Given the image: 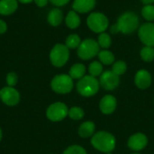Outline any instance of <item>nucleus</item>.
Instances as JSON below:
<instances>
[{
    "mask_svg": "<svg viewBox=\"0 0 154 154\" xmlns=\"http://www.w3.org/2000/svg\"><path fill=\"white\" fill-rule=\"evenodd\" d=\"M91 144L99 152L107 153L115 150L116 145V138L113 134L106 131H99L91 138Z\"/></svg>",
    "mask_w": 154,
    "mask_h": 154,
    "instance_id": "obj_1",
    "label": "nucleus"
},
{
    "mask_svg": "<svg viewBox=\"0 0 154 154\" xmlns=\"http://www.w3.org/2000/svg\"><path fill=\"white\" fill-rule=\"evenodd\" d=\"M119 32L124 34H130L139 29L140 21L138 15L132 11H127L123 13L117 19L116 23Z\"/></svg>",
    "mask_w": 154,
    "mask_h": 154,
    "instance_id": "obj_2",
    "label": "nucleus"
},
{
    "mask_svg": "<svg viewBox=\"0 0 154 154\" xmlns=\"http://www.w3.org/2000/svg\"><path fill=\"white\" fill-rule=\"evenodd\" d=\"M99 86L100 84L97 78L90 75H85L82 79H79L76 88L82 97H89L98 92Z\"/></svg>",
    "mask_w": 154,
    "mask_h": 154,
    "instance_id": "obj_3",
    "label": "nucleus"
},
{
    "mask_svg": "<svg viewBox=\"0 0 154 154\" xmlns=\"http://www.w3.org/2000/svg\"><path fill=\"white\" fill-rule=\"evenodd\" d=\"M87 25L93 32H105L109 27V20L107 16L101 12H93L87 18Z\"/></svg>",
    "mask_w": 154,
    "mask_h": 154,
    "instance_id": "obj_4",
    "label": "nucleus"
},
{
    "mask_svg": "<svg viewBox=\"0 0 154 154\" xmlns=\"http://www.w3.org/2000/svg\"><path fill=\"white\" fill-rule=\"evenodd\" d=\"M69 59V49L62 43H57L50 52V60L56 68L63 67Z\"/></svg>",
    "mask_w": 154,
    "mask_h": 154,
    "instance_id": "obj_5",
    "label": "nucleus"
},
{
    "mask_svg": "<svg viewBox=\"0 0 154 154\" xmlns=\"http://www.w3.org/2000/svg\"><path fill=\"white\" fill-rule=\"evenodd\" d=\"M100 51V47L97 42L94 39H86L81 42L78 48L77 53L79 59L88 60L96 57Z\"/></svg>",
    "mask_w": 154,
    "mask_h": 154,
    "instance_id": "obj_6",
    "label": "nucleus"
},
{
    "mask_svg": "<svg viewBox=\"0 0 154 154\" xmlns=\"http://www.w3.org/2000/svg\"><path fill=\"white\" fill-rule=\"evenodd\" d=\"M73 87V79L67 74L56 75L51 81V88L57 94H68L71 92Z\"/></svg>",
    "mask_w": 154,
    "mask_h": 154,
    "instance_id": "obj_7",
    "label": "nucleus"
},
{
    "mask_svg": "<svg viewBox=\"0 0 154 154\" xmlns=\"http://www.w3.org/2000/svg\"><path fill=\"white\" fill-rule=\"evenodd\" d=\"M69 115L68 106L62 102H55L49 106L46 110V116L52 122L62 121Z\"/></svg>",
    "mask_w": 154,
    "mask_h": 154,
    "instance_id": "obj_8",
    "label": "nucleus"
},
{
    "mask_svg": "<svg viewBox=\"0 0 154 154\" xmlns=\"http://www.w3.org/2000/svg\"><path fill=\"white\" fill-rule=\"evenodd\" d=\"M138 37L145 45L154 47V23L147 22L143 23L138 29Z\"/></svg>",
    "mask_w": 154,
    "mask_h": 154,
    "instance_id": "obj_9",
    "label": "nucleus"
},
{
    "mask_svg": "<svg viewBox=\"0 0 154 154\" xmlns=\"http://www.w3.org/2000/svg\"><path fill=\"white\" fill-rule=\"evenodd\" d=\"M20 93L13 87H4L0 89V99L8 106H14L20 102Z\"/></svg>",
    "mask_w": 154,
    "mask_h": 154,
    "instance_id": "obj_10",
    "label": "nucleus"
},
{
    "mask_svg": "<svg viewBox=\"0 0 154 154\" xmlns=\"http://www.w3.org/2000/svg\"><path fill=\"white\" fill-rule=\"evenodd\" d=\"M119 83H120L119 76L114 73L112 70H106L100 76L99 84L106 90L116 89L118 87Z\"/></svg>",
    "mask_w": 154,
    "mask_h": 154,
    "instance_id": "obj_11",
    "label": "nucleus"
},
{
    "mask_svg": "<svg viewBox=\"0 0 154 154\" xmlns=\"http://www.w3.org/2000/svg\"><path fill=\"white\" fill-rule=\"evenodd\" d=\"M148 144V138L145 134L142 133H137L135 134H133L127 143V145L129 149L134 152H139L143 150Z\"/></svg>",
    "mask_w": 154,
    "mask_h": 154,
    "instance_id": "obj_12",
    "label": "nucleus"
},
{
    "mask_svg": "<svg viewBox=\"0 0 154 154\" xmlns=\"http://www.w3.org/2000/svg\"><path fill=\"white\" fill-rule=\"evenodd\" d=\"M152 75L146 69H140L136 72L134 77V83L140 89H146L152 84Z\"/></svg>",
    "mask_w": 154,
    "mask_h": 154,
    "instance_id": "obj_13",
    "label": "nucleus"
},
{
    "mask_svg": "<svg viewBox=\"0 0 154 154\" xmlns=\"http://www.w3.org/2000/svg\"><path fill=\"white\" fill-rule=\"evenodd\" d=\"M117 106L116 98L112 95H106L105 96L99 103V108L100 111L105 115H110L114 113Z\"/></svg>",
    "mask_w": 154,
    "mask_h": 154,
    "instance_id": "obj_14",
    "label": "nucleus"
},
{
    "mask_svg": "<svg viewBox=\"0 0 154 154\" xmlns=\"http://www.w3.org/2000/svg\"><path fill=\"white\" fill-rule=\"evenodd\" d=\"M97 4V0H74L72 9L78 14H87L91 12Z\"/></svg>",
    "mask_w": 154,
    "mask_h": 154,
    "instance_id": "obj_15",
    "label": "nucleus"
},
{
    "mask_svg": "<svg viewBox=\"0 0 154 154\" xmlns=\"http://www.w3.org/2000/svg\"><path fill=\"white\" fill-rule=\"evenodd\" d=\"M18 8L17 0H0V14L10 15L13 14Z\"/></svg>",
    "mask_w": 154,
    "mask_h": 154,
    "instance_id": "obj_16",
    "label": "nucleus"
},
{
    "mask_svg": "<svg viewBox=\"0 0 154 154\" xmlns=\"http://www.w3.org/2000/svg\"><path fill=\"white\" fill-rule=\"evenodd\" d=\"M47 21L51 26H54V27L59 26L63 21L62 11L59 7L52 8L47 15Z\"/></svg>",
    "mask_w": 154,
    "mask_h": 154,
    "instance_id": "obj_17",
    "label": "nucleus"
},
{
    "mask_svg": "<svg viewBox=\"0 0 154 154\" xmlns=\"http://www.w3.org/2000/svg\"><path fill=\"white\" fill-rule=\"evenodd\" d=\"M95 130H96L95 124L91 121H87L80 125L79 128V135L82 138H88L94 135Z\"/></svg>",
    "mask_w": 154,
    "mask_h": 154,
    "instance_id": "obj_18",
    "label": "nucleus"
},
{
    "mask_svg": "<svg viewBox=\"0 0 154 154\" xmlns=\"http://www.w3.org/2000/svg\"><path fill=\"white\" fill-rule=\"evenodd\" d=\"M65 23L69 29H72V30L77 29L81 23V20H80L79 14L77 12H75L74 10L69 11L66 15Z\"/></svg>",
    "mask_w": 154,
    "mask_h": 154,
    "instance_id": "obj_19",
    "label": "nucleus"
},
{
    "mask_svg": "<svg viewBox=\"0 0 154 154\" xmlns=\"http://www.w3.org/2000/svg\"><path fill=\"white\" fill-rule=\"evenodd\" d=\"M86 74V67L82 63H76L71 66L69 75L71 77L72 79H80Z\"/></svg>",
    "mask_w": 154,
    "mask_h": 154,
    "instance_id": "obj_20",
    "label": "nucleus"
},
{
    "mask_svg": "<svg viewBox=\"0 0 154 154\" xmlns=\"http://www.w3.org/2000/svg\"><path fill=\"white\" fill-rule=\"evenodd\" d=\"M97 57L99 59V61L104 64V65H111L115 62V55L113 52H111L110 51L107 50H102L98 52Z\"/></svg>",
    "mask_w": 154,
    "mask_h": 154,
    "instance_id": "obj_21",
    "label": "nucleus"
},
{
    "mask_svg": "<svg viewBox=\"0 0 154 154\" xmlns=\"http://www.w3.org/2000/svg\"><path fill=\"white\" fill-rule=\"evenodd\" d=\"M80 43H81V39L76 33L69 34L66 38V41H65V45L69 49H78Z\"/></svg>",
    "mask_w": 154,
    "mask_h": 154,
    "instance_id": "obj_22",
    "label": "nucleus"
},
{
    "mask_svg": "<svg viewBox=\"0 0 154 154\" xmlns=\"http://www.w3.org/2000/svg\"><path fill=\"white\" fill-rule=\"evenodd\" d=\"M88 72L90 76L95 78L101 76L103 73V64L100 61H92L88 66Z\"/></svg>",
    "mask_w": 154,
    "mask_h": 154,
    "instance_id": "obj_23",
    "label": "nucleus"
},
{
    "mask_svg": "<svg viewBox=\"0 0 154 154\" xmlns=\"http://www.w3.org/2000/svg\"><path fill=\"white\" fill-rule=\"evenodd\" d=\"M97 43H98L100 48H102L104 50L108 49L111 46V44H112L111 36L107 32H102V33H99L98 38H97Z\"/></svg>",
    "mask_w": 154,
    "mask_h": 154,
    "instance_id": "obj_24",
    "label": "nucleus"
},
{
    "mask_svg": "<svg viewBox=\"0 0 154 154\" xmlns=\"http://www.w3.org/2000/svg\"><path fill=\"white\" fill-rule=\"evenodd\" d=\"M140 56L143 61L152 62L154 60V47L144 46L140 51Z\"/></svg>",
    "mask_w": 154,
    "mask_h": 154,
    "instance_id": "obj_25",
    "label": "nucleus"
},
{
    "mask_svg": "<svg viewBox=\"0 0 154 154\" xmlns=\"http://www.w3.org/2000/svg\"><path fill=\"white\" fill-rule=\"evenodd\" d=\"M142 16L148 22L154 21V5H145L141 11Z\"/></svg>",
    "mask_w": 154,
    "mask_h": 154,
    "instance_id": "obj_26",
    "label": "nucleus"
},
{
    "mask_svg": "<svg viewBox=\"0 0 154 154\" xmlns=\"http://www.w3.org/2000/svg\"><path fill=\"white\" fill-rule=\"evenodd\" d=\"M126 69H127V65L124 60H117L113 63L112 71L118 76L124 75L125 73Z\"/></svg>",
    "mask_w": 154,
    "mask_h": 154,
    "instance_id": "obj_27",
    "label": "nucleus"
},
{
    "mask_svg": "<svg viewBox=\"0 0 154 154\" xmlns=\"http://www.w3.org/2000/svg\"><path fill=\"white\" fill-rule=\"evenodd\" d=\"M72 120H76V121H79V120H81L84 116H85V113H84V110L79 106H73L71 107L70 109H69V115H68Z\"/></svg>",
    "mask_w": 154,
    "mask_h": 154,
    "instance_id": "obj_28",
    "label": "nucleus"
},
{
    "mask_svg": "<svg viewBox=\"0 0 154 154\" xmlns=\"http://www.w3.org/2000/svg\"><path fill=\"white\" fill-rule=\"evenodd\" d=\"M62 154H88L87 151L80 145H71L69 146Z\"/></svg>",
    "mask_w": 154,
    "mask_h": 154,
    "instance_id": "obj_29",
    "label": "nucleus"
},
{
    "mask_svg": "<svg viewBox=\"0 0 154 154\" xmlns=\"http://www.w3.org/2000/svg\"><path fill=\"white\" fill-rule=\"evenodd\" d=\"M6 84L8 85V87H14L17 84L18 81V76L15 72H9L6 76Z\"/></svg>",
    "mask_w": 154,
    "mask_h": 154,
    "instance_id": "obj_30",
    "label": "nucleus"
},
{
    "mask_svg": "<svg viewBox=\"0 0 154 154\" xmlns=\"http://www.w3.org/2000/svg\"><path fill=\"white\" fill-rule=\"evenodd\" d=\"M70 0H49V2H51L53 5L59 7V6H63L66 5Z\"/></svg>",
    "mask_w": 154,
    "mask_h": 154,
    "instance_id": "obj_31",
    "label": "nucleus"
},
{
    "mask_svg": "<svg viewBox=\"0 0 154 154\" xmlns=\"http://www.w3.org/2000/svg\"><path fill=\"white\" fill-rule=\"evenodd\" d=\"M7 31V24L4 20L0 19V34L5 33Z\"/></svg>",
    "mask_w": 154,
    "mask_h": 154,
    "instance_id": "obj_32",
    "label": "nucleus"
},
{
    "mask_svg": "<svg viewBox=\"0 0 154 154\" xmlns=\"http://www.w3.org/2000/svg\"><path fill=\"white\" fill-rule=\"evenodd\" d=\"M33 1L38 7H44L49 3V0H33Z\"/></svg>",
    "mask_w": 154,
    "mask_h": 154,
    "instance_id": "obj_33",
    "label": "nucleus"
},
{
    "mask_svg": "<svg viewBox=\"0 0 154 154\" xmlns=\"http://www.w3.org/2000/svg\"><path fill=\"white\" fill-rule=\"evenodd\" d=\"M109 31H110V32H111V33H113V34H116V33H118V32H119V30H118V27H117L116 23H115V24L111 25V27L109 28Z\"/></svg>",
    "mask_w": 154,
    "mask_h": 154,
    "instance_id": "obj_34",
    "label": "nucleus"
},
{
    "mask_svg": "<svg viewBox=\"0 0 154 154\" xmlns=\"http://www.w3.org/2000/svg\"><path fill=\"white\" fill-rule=\"evenodd\" d=\"M141 2L145 5H152L154 3V0H141Z\"/></svg>",
    "mask_w": 154,
    "mask_h": 154,
    "instance_id": "obj_35",
    "label": "nucleus"
},
{
    "mask_svg": "<svg viewBox=\"0 0 154 154\" xmlns=\"http://www.w3.org/2000/svg\"><path fill=\"white\" fill-rule=\"evenodd\" d=\"M17 1L20 2V3H22V4H29V3L32 2L33 0H17Z\"/></svg>",
    "mask_w": 154,
    "mask_h": 154,
    "instance_id": "obj_36",
    "label": "nucleus"
},
{
    "mask_svg": "<svg viewBox=\"0 0 154 154\" xmlns=\"http://www.w3.org/2000/svg\"><path fill=\"white\" fill-rule=\"evenodd\" d=\"M2 136H3V134H2V130H1V128H0V141L2 140Z\"/></svg>",
    "mask_w": 154,
    "mask_h": 154,
    "instance_id": "obj_37",
    "label": "nucleus"
},
{
    "mask_svg": "<svg viewBox=\"0 0 154 154\" xmlns=\"http://www.w3.org/2000/svg\"><path fill=\"white\" fill-rule=\"evenodd\" d=\"M106 154H112L111 152H107V153H106Z\"/></svg>",
    "mask_w": 154,
    "mask_h": 154,
    "instance_id": "obj_38",
    "label": "nucleus"
},
{
    "mask_svg": "<svg viewBox=\"0 0 154 154\" xmlns=\"http://www.w3.org/2000/svg\"><path fill=\"white\" fill-rule=\"evenodd\" d=\"M133 154H139V153H133Z\"/></svg>",
    "mask_w": 154,
    "mask_h": 154,
    "instance_id": "obj_39",
    "label": "nucleus"
}]
</instances>
